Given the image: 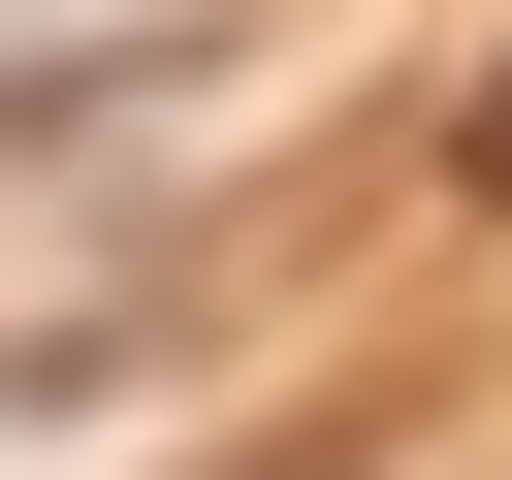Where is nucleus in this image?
Here are the masks:
<instances>
[{"mask_svg":"<svg viewBox=\"0 0 512 480\" xmlns=\"http://www.w3.org/2000/svg\"><path fill=\"white\" fill-rule=\"evenodd\" d=\"M192 0H0V96H96V64H160Z\"/></svg>","mask_w":512,"mask_h":480,"instance_id":"nucleus-3","label":"nucleus"},{"mask_svg":"<svg viewBox=\"0 0 512 480\" xmlns=\"http://www.w3.org/2000/svg\"><path fill=\"white\" fill-rule=\"evenodd\" d=\"M352 480H416V448H352Z\"/></svg>","mask_w":512,"mask_h":480,"instance_id":"nucleus-5","label":"nucleus"},{"mask_svg":"<svg viewBox=\"0 0 512 480\" xmlns=\"http://www.w3.org/2000/svg\"><path fill=\"white\" fill-rule=\"evenodd\" d=\"M320 96V32H160L96 96H0V352H128L192 256V160H256Z\"/></svg>","mask_w":512,"mask_h":480,"instance_id":"nucleus-1","label":"nucleus"},{"mask_svg":"<svg viewBox=\"0 0 512 480\" xmlns=\"http://www.w3.org/2000/svg\"><path fill=\"white\" fill-rule=\"evenodd\" d=\"M192 416H224L192 320H128V352H0V480H192Z\"/></svg>","mask_w":512,"mask_h":480,"instance_id":"nucleus-2","label":"nucleus"},{"mask_svg":"<svg viewBox=\"0 0 512 480\" xmlns=\"http://www.w3.org/2000/svg\"><path fill=\"white\" fill-rule=\"evenodd\" d=\"M448 160H480V192H512V64H480V128H448Z\"/></svg>","mask_w":512,"mask_h":480,"instance_id":"nucleus-4","label":"nucleus"}]
</instances>
